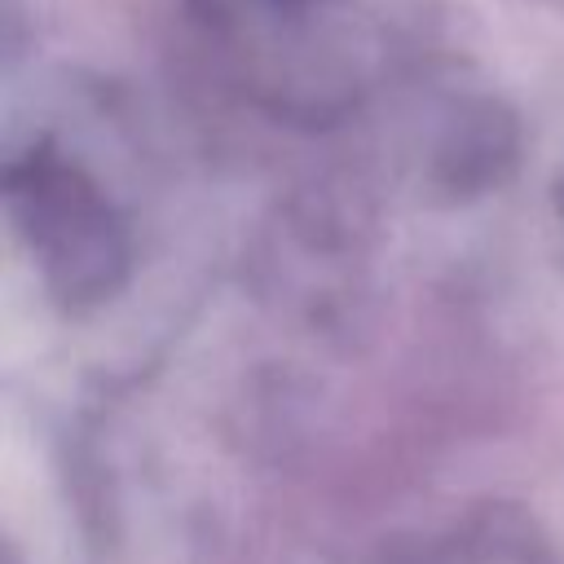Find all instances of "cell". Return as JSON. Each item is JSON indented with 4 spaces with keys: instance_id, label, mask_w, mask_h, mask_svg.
Wrapping results in <instances>:
<instances>
[{
    "instance_id": "7a4b0ae2",
    "label": "cell",
    "mask_w": 564,
    "mask_h": 564,
    "mask_svg": "<svg viewBox=\"0 0 564 564\" xmlns=\"http://www.w3.org/2000/svg\"><path fill=\"white\" fill-rule=\"evenodd\" d=\"M264 18H291V22H304L313 13H335L344 0H251Z\"/></svg>"
},
{
    "instance_id": "6da1fadb",
    "label": "cell",
    "mask_w": 564,
    "mask_h": 564,
    "mask_svg": "<svg viewBox=\"0 0 564 564\" xmlns=\"http://www.w3.org/2000/svg\"><path fill=\"white\" fill-rule=\"evenodd\" d=\"M4 198L48 286L66 304H93L123 278V229L101 189L62 154L40 145L13 159Z\"/></svg>"
}]
</instances>
